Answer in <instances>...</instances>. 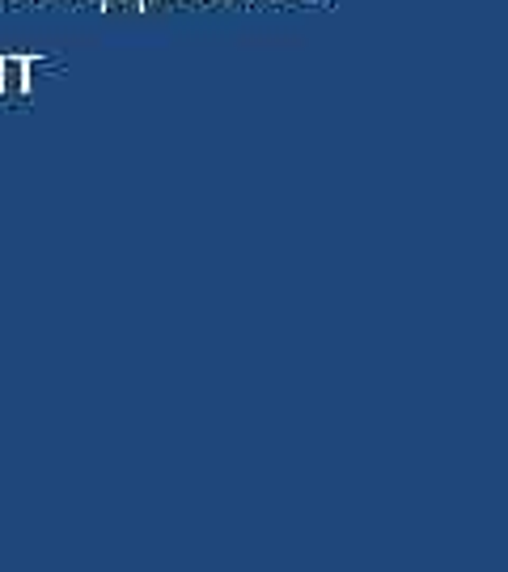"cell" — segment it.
Here are the masks:
<instances>
[{
	"label": "cell",
	"mask_w": 508,
	"mask_h": 572,
	"mask_svg": "<svg viewBox=\"0 0 508 572\" xmlns=\"http://www.w3.org/2000/svg\"><path fill=\"white\" fill-rule=\"evenodd\" d=\"M250 5H254V0H250Z\"/></svg>",
	"instance_id": "3957f363"
},
{
	"label": "cell",
	"mask_w": 508,
	"mask_h": 572,
	"mask_svg": "<svg viewBox=\"0 0 508 572\" xmlns=\"http://www.w3.org/2000/svg\"><path fill=\"white\" fill-rule=\"evenodd\" d=\"M30 89V60L26 56H0V94H26Z\"/></svg>",
	"instance_id": "6da1fadb"
},
{
	"label": "cell",
	"mask_w": 508,
	"mask_h": 572,
	"mask_svg": "<svg viewBox=\"0 0 508 572\" xmlns=\"http://www.w3.org/2000/svg\"><path fill=\"white\" fill-rule=\"evenodd\" d=\"M98 5H111V0H98Z\"/></svg>",
	"instance_id": "7a4b0ae2"
}]
</instances>
